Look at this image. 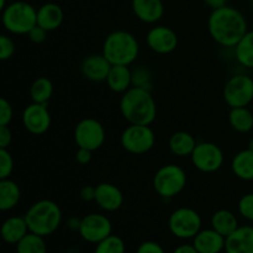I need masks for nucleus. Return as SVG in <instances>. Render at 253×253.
<instances>
[{"label": "nucleus", "instance_id": "nucleus-40", "mask_svg": "<svg viewBox=\"0 0 253 253\" xmlns=\"http://www.w3.org/2000/svg\"><path fill=\"white\" fill-rule=\"evenodd\" d=\"M93 152L86 148H81L78 147L76 152V161L79 163V165H88L91 161V157H93Z\"/></svg>", "mask_w": 253, "mask_h": 253}, {"label": "nucleus", "instance_id": "nucleus-9", "mask_svg": "<svg viewBox=\"0 0 253 253\" xmlns=\"http://www.w3.org/2000/svg\"><path fill=\"white\" fill-rule=\"evenodd\" d=\"M222 96L230 109L249 106L253 101V78L247 74H235L225 83Z\"/></svg>", "mask_w": 253, "mask_h": 253}, {"label": "nucleus", "instance_id": "nucleus-2", "mask_svg": "<svg viewBox=\"0 0 253 253\" xmlns=\"http://www.w3.org/2000/svg\"><path fill=\"white\" fill-rule=\"evenodd\" d=\"M123 118L133 125H151L157 116V105L148 89L131 86L120 99Z\"/></svg>", "mask_w": 253, "mask_h": 253}, {"label": "nucleus", "instance_id": "nucleus-5", "mask_svg": "<svg viewBox=\"0 0 253 253\" xmlns=\"http://www.w3.org/2000/svg\"><path fill=\"white\" fill-rule=\"evenodd\" d=\"M2 26L14 35H27L37 25V9L22 0L10 2L1 12Z\"/></svg>", "mask_w": 253, "mask_h": 253}, {"label": "nucleus", "instance_id": "nucleus-42", "mask_svg": "<svg viewBox=\"0 0 253 253\" xmlns=\"http://www.w3.org/2000/svg\"><path fill=\"white\" fill-rule=\"evenodd\" d=\"M172 253H199L197 251L193 244H182L175 247Z\"/></svg>", "mask_w": 253, "mask_h": 253}, {"label": "nucleus", "instance_id": "nucleus-26", "mask_svg": "<svg viewBox=\"0 0 253 253\" xmlns=\"http://www.w3.org/2000/svg\"><path fill=\"white\" fill-rule=\"evenodd\" d=\"M21 190L16 182L10 178L0 179V211H9L19 204Z\"/></svg>", "mask_w": 253, "mask_h": 253}, {"label": "nucleus", "instance_id": "nucleus-22", "mask_svg": "<svg viewBox=\"0 0 253 253\" xmlns=\"http://www.w3.org/2000/svg\"><path fill=\"white\" fill-rule=\"evenodd\" d=\"M105 82L111 91L124 94L132 86V71L130 66H111Z\"/></svg>", "mask_w": 253, "mask_h": 253}, {"label": "nucleus", "instance_id": "nucleus-7", "mask_svg": "<svg viewBox=\"0 0 253 253\" xmlns=\"http://www.w3.org/2000/svg\"><path fill=\"white\" fill-rule=\"evenodd\" d=\"M202 216L192 208H178L168 219L170 234L179 240H193L202 230Z\"/></svg>", "mask_w": 253, "mask_h": 253}, {"label": "nucleus", "instance_id": "nucleus-47", "mask_svg": "<svg viewBox=\"0 0 253 253\" xmlns=\"http://www.w3.org/2000/svg\"><path fill=\"white\" fill-rule=\"evenodd\" d=\"M251 4H252V5H253V0H251Z\"/></svg>", "mask_w": 253, "mask_h": 253}, {"label": "nucleus", "instance_id": "nucleus-18", "mask_svg": "<svg viewBox=\"0 0 253 253\" xmlns=\"http://www.w3.org/2000/svg\"><path fill=\"white\" fill-rule=\"evenodd\" d=\"M225 253H253V226H239L225 239Z\"/></svg>", "mask_w": 253, "mask_h": 253}, {"label": "nucleus", "instance_id": "nucleus-37", "mask_svg": "<svg viewBox=\"0 0 253 253\" xmlns=\"http://www.w3.org/2000/svg\"><path fill=\"white\" fill-rule=\"evenodd\" d=\"M136 253H166V251L158 242L145 241L137 247Z\"/></svg>", "mask_w": 253, "mask_h": 253}, {"label": "nucleus", "instance_id": "nucleus-35", "mask_svg": "<svg viewBox=\"0 0 253 253\" xmlns=\"http://www.w3.org/2000/svg\"><path fill=\"white\" fill-rule=\"evenodd\" d=\"M15 53V42L7 35L0 34V61H7Z\"/></svg>", "mask_w": 253, "mask_h": 253}, {"label": "nucleus", "instance_id": "nucleus-10", "mask_svg": "<svg viewBox=\"0 0 253 253\" xmlns=\"http://www.w3.org/2000/svg\"><path fill=\"white\" fill-rule=\"evenodd\" d=\"M73 136L78 147L86 148L91 152L101 148L106 140L103 124L93 118H86L79 121L74 127Z\"/></svg>", "mask_w": 253, "mask_h": 253}, {"label": "nucleus", "instance_id": "nucleus-32", "mask_svg": "<svg viewBox=\"0 0 253 253\" xmlns=\"http://www.w3.org/2000/svg\"><path fill=\"white\" fill-rule=\"evenodd\" d=\"M132 86L148 89L152 88V74L150 69L145 66L136 67L132 71Z\"/></svg>", "mask_w": 253, "mask_h": 253}, {"label": "nucleus", "instance_id": "nucleus-13", "mask_svg": "<svg viewBox=\"0 0 253 253\" xmlns=\"http://www.w3.org/2000/svg\"><path fill=\"white\" fill-rule=\"evenodd\" d=\"M146 42L151 51L157 54H169L178 47V35L170 27L156 25L146 35Z\"/></svg>", "mask_w": 253, "mask_h": 253}, {"label": "nucleus", "instance_id": "nucleus-43", "mask_svg": "<svg viewBox=\"0 0 253 253\" xmlns=\"http://www.w3.org/2000/svg\"><path fill=\"white\" fill-rule=\"evenodd\" d=\"M82 219L78 216H72L68 219V222H67V226L71 231H79V227H81Z\"/></svg>", "mask_w": 253, "mask_h": 253}, {"label": "nucleus", "instance_id": "nucleus-12", "mask_svg": "<svg viewBox=\"0 0 253 253\" xmlns=\"http://www.w3.org/2000/svg\"><path fill=\"white\" fill-rule=\"evenodd\" d=\"M78 232L84 241L96 245L113 234V224L106 215L91 212L82 217Z\"/></svg>", "mask_w": 253, "mask_h": 253}, {"label": "nucleus", "instance_id": "nucleus-31", "mask_svg": "<svg viewBox=\"0 0 253 253\" xmlns=\"http://www.w3.org/2000/svg\"><path fill=\"white\" fill-rule=\"evenodd\" d=\"M126 246L124 240L118 235H113L108 236L100 241L99 244L95 245V250L94 253H125Z\"/></svg>", "mask_w": 253, "mask_h": 253}, {"label": "nucleus", "instance_id": "nucleus-11", "mask_svg": "<svg viewBox=\"0 0 253 253\" xmlns=\"http://www.w3.org/2000/svg\"><path fill=\"white\" fill-rule=\"evenodd\" d=\"M193 166L202 173L217 172L225 161L224 152L214 142H198L190 155Z\"/></svg>", "mask_w": 253, "mask_h": 253}, {"label": "nucleus", "instance_id": "nucleus-45", "mask_svg": "<svg viewBox=\"0 0 253 253\" xmlns=\"http://www.w3.org/2000/svg\"><path fill=\"white\" fill-rule=\"evenodd\" d=\"M6 0H0V14H1L2 11H4L5 6H6Z\"/></svg>", "mask_w": 253, "mask_h": 253}, {"label": "nucleus", "instance_id": "nucleus-38", "mask_svg": "<svg viewBox=\"0 0 253 253\" xmlns=\"http://www.w3.org/2000/svg\"><path fill=\"white\" fill-rule=\"evenodd\" d=\"M47 34H48V31H46L44 29L40 27L39 25H36V26L27 34V36H29L30 41L34 42V43H42V42L46 41Z\"/></svg>", "mask_w": 253, "mask_h": 253}, {"label": "nucleus", "instance_id": "nucleus-28", "mask_svg": "<svg viewBox=\"0 0 253 253\" xmlns=\"http://www.w3.org/2000/svg\"><path fill=\"white\" fill-rule=\"evenodd\" d=\"M229 124L236 132L247 133L253 130V114L247 106L232 108L229 113Z\"/></svg>", "mask_w": 253, "mask_h": 253}, {"label": "nucleus", "instance_id": "nucleus-46", "mask_svg": "<svg viewBox=\"0 0 253 253\" xmlns=\"http://www.w3.org/2000/svg\"><path fill=\"white\" fill-rule=\"evenodd\" d=\"M247 148H250V150L253 151V138L249 142V147H247Z\"/></svg>", "mask_w": 253, "mask_h": 253}, {"label": "nucleus", "instance_id": "nucleus-34", "mask_svg": "<svg viewBox=\"0 0 253 253\" xmlns=\"http://www.w3.org/2000/svg\"><path fill=\"white\" fill-rule=\"evenodd\" d=\"M239 214L247 221L253 222V193H247L242 195L237 205Z\"/></svg>", "mask_w": 253, "mask_h": 253}, {"label": "nucleus", "instance_id": "nucleus-30", "mask_svg": "<svg viewBox=\"0 0 253 253\" xmlns=\"http://www.w3.org/2000/svg\"><path fill=\"white\" fill-rule=\"evenodd\" d=\"M16 253H47L44 237L29 232L19 244H16Z\"/></svg>", "mask_w": 253, "mask_h": 253}, {"label": "nucleus", "instance_id": "nucleus-39", "mask_svg": "<svg viewBox=\"0 0 253 253\" xmlns=\"http://www.w3.org/2000/svg\"><path fill=\"white\" fill-rule=\"evenodd\" d=\"M12 132L9 125L0 126V148H7L11 145Z\"/></svg>", "mask_w": 253, "mask_h": 253}, {"label": "nucleus", "instance_id": "nucleus-16", "mask_svg": "<svg viewBox=\"0 0 253 253\" xmlns=\"http://www.w3.org/2000/svg\"><path fill=\"white\" fill-rule=\"evenodd\" d=\"M111 64L103 53L89 54L83 59L81 72L85 79L90 82H105Z\"/></svg>", "mask_w": 253, "mask_h": 253}, {"label": "nucleus", "instance_id": "nucleus-1", "mask_svg": "<svg viewBox=\"0 0 253 253\" xmlns=\"http://www.w3.org/2000/svg\"><path fill=\"white\" fill-rule=\"evenodd\" d=\"M208 30L217 44L234 48L249 31V24L239 9L225 5L211 10L208 19Z\"/></svg>", "mask_w": 253, "mask_h": 253}, {"label": "nucleus", "instance_id": "nucleus-19", "mask_svg": "<svg viewBox=\"0 0 253 253\" xmlns=\"http://www.w3.org/2000/svg\"><path fill=\"white\" fill-rule=\"evenodd\" d=\"M225 239L214 229H202L193 239V246L199 253H221L225 251Z\"/></svg>", "mask_w": 253, "mask_h": 253}, {"label": "nucleus", "instance_id": "nucleus-8", "mask_svg": "<svg viewBox=\"0 0 253 253\" xmlns=\"http://www.w3.org/2000/svg\"><path fill=\"white\" fill-rule=\"evenodd\" d=\"M121 146L132 155H145L150 152L156 143V135L150 125L128 124L120 137Z\"/></svg>", "mask_w": 253, "mask_h": 253}, {"label": "nucleus", "instance_id": "nucleus-24", "mask_svg": "<svg viewBox=\"0 0 253 253\" xmlns=\"http://www.w3.org/2000/svg\"><path fill=\"white\" fill-rule=\"evenodd\" d=\"M197 143V140L192 133L187 131H177L170 136L168 147L170 152L177 157H190Z\"/></svg>", "mask_w": 253, "mask_h": 253}, {"label": "nucleus", "instance_id": "nucleus-20", "mask_svg": "<svg viewBox=\"0 0 253 253\" xmlns=\"http://www.w3.org/2000/svg\"><path fill=\"white\" fill-rule=\"evenodd\" d=\"M64 20L63 9L56 2H44L37 9V25L51 32L61 27Z\"/></svg>", "mask_w": 253, "mask_h": 253}, {"label": "nucleus", "instance_id": "nucleus-33", "mask_svg": "<svg viewBox=\"0 0 253 253\" xmlns=\"http://www.w3.org/2000/svg\"><path fill=\"white\" fill-rule=\"evenodd\" d=\"M14 170V158L7 148H0V179L10 178Z\"/></svg>", "mask_w": 253, "mask_h": 253}, {"label": "nucleus", "instance_id": "nucleus-4", "mask_svg": "<svg viewBox=\"0 0 253 253\" xmlns=\"http://www.w3.org/2000/svg\"><path fill=\"white\" fill-rule=\"evenodd\" d=\"M101 53L111 66H131L140 53V43L131 32L116 30L105 37Z\"/></svg>", "mask_w": 253, "mask_h": 253}, {"label": "nucleus", "instance_id": "nucleus-41", "mask_svg": "<svg viewBox=\"0 0 253 253\" xmlns=\"http://www.w3.org/2000/svg\"><path fill=\"white\" fill-rule=\"evenodd\" d=\"M81 198L84 202H94V199H95V187L85 185L84 188H82Z\"/></svg>", "mask_w": 253, "mask_h": 253}, {"label": "nucleus", "instance_id": "nucleus-25", "mask_svg": "<svg viewBox=\"0 0 253 253\" xmlns=\"http://www.w3.org/2000/svg\"><path fill=\"white\" fill-rule=\"evenodd\" d=\"M210 224H211V229H214L224 237L231 235L240 226L236 215L227 209H220L215 211L210 220Z\"/></svg>", "mask_w": 253, "mask_h": 253}, {"label": "nucleus", "instance_id": "nucleus-3", "mask_svg": "<svg viewBox=\"0 0 253 253\" xmlns=\"http://www.w3.org/2000/svg\"><path fill=\"white\" fill-rule=\"evenodd\" d=\"M29 231L47 237L53 235L62 224V210L56 202L42 199L34 203L24 215Z\"/></svg>", "mask_w": 253, "mask_h": 253}, {"label": "nucleus", "instance_id": "nucleus-29", "mask_svg": "<svg viewBox=\"0 0 253 253\" xmlns=\"http://www.w3.org/2000/svg\"><path fill=\"white\" fill-rule=\"evenodd\" d=\"M53 95V84L47 77H39L30 86V98L32 103L47 104Z\"/></svg>", "mask_w": 253, "mask_h": 253}, {"label": "nucleus", "instance_id": "nucleus-23", "mask_svg": "<svg viewBox=\"0 0 253 253\" xmlns=\"http://www.w3.org/2000/svg\"><path fill=\"white\" fill-rule=\"evenodd\" d=\"M231 170L239 179L245 182L253 180V151L246 148L237 152L232 157Z\"/></svg>", "mask_w": 253, "mask_h": 253}, {"label": "nucleus", "instance_id": "nucleus-17", "mask_svg": "<svg viewBox=\"0 0 253 253\" xmlns=\"http://www.w3.org/2000/svg\"><path fill=\"white\" fill-rule=\"evenodd\" d=\"M131 9L133 15L145 24H157L165 15L162 0H132Z\"/></svg>", "mask_w": 253, "mask_h": 253}, {"label": "nucleus", "instance_id": "nucleus-14", "mask_svg": "<svg viewBox=\"0 0 253 253\" xmlns=\"http://www.w3.org/2000/svg\"><path fill=\"white\" fill-rule=\"evenodd\" d=\"M24 127L32 135H42L51 127V114L47 104L31 103L22 111Z\"/></svg>", "mask_w": 253, "mask_h": 253}, {"label": "nucleus", "instance_id": "nucleus-15", "mask_svg": "<svg viewBox=\"0 0 253 253\" xmlns=\"http://www.w3.org/2000/svg\"><path fill=\"white\" fill-rule=\"evenodd\" d=\"M101 210L106 212L118 211L124 204V194L115 184L111 183H100L95 187V199Z\"/></svg>", "mask_w": 253, "mask_h": 253}, {"label": "nucleus", "instance_id": "nucleus-44", "mask_svg": "<svg viewBox=\"0 0 253 253\" xmlns=\"http://www.w3.org/2000/svg\"><path fill=\"white\" fill-rule=\"evenodd\" d=\"M203 1H204V4L207 5V6H209L211 10L227 5V0H203Z\"/></svg>", "mask_w": 253, "mask_h": 253}, {"label": "nucleus", "instance_id": "nucleus-21", "mask_svg": "<svg viewBox=\"0 0 253 253\" xmlns=\"http://www.w3.org/2000/svg\"><path fill=\"white\" fill-rule=\"evenodd\" d=\"M29 226L24 216H10L0 226V236L9 245H16L29 234Z\"/></svg>", "mask_w": 253, "mask_h": 253}, {"label": "nucleus", "instance_id": "nucleus-6", "mask_svg": "<svg viewBox=\"0 0 253 253\" xmlns=\"http://www.w3.org/2000/svg\"><path fill=\"white\" fill-rule=\"evenodd\" d=\"M187 173L177 165H165L158 168L153 175L152 185L155 192L163 199H172L184 190L187 185Z\"/></svg>", "mask_w": 253, "mask_h": 253}, {"label": "nucleus", "instance_id": "nucleus-36", "mask_svg": "<svg viewBox=\"0 0 253 253\" xmlns=\"http://www.w3.org/2000/svg\"><path fill=\"white\" fill-rule=\"evenodd\" d=\"M14 116V109L7 99L0 96V126L9 125Z\"/></svg>", "mask_w": 253, "mask_h": 253}, {"label": "nucleus", "instance_id": "nucleus-27", "mask_svg": "<svg viewBox=\"0 0 253 253\" xmlns=\"http://www.w3.org/2000/svg\"><path fill=\"white\" fill-rule=\"evenodd\" d=\"M235 58L240 66L253 69V30H249L234 47Z\"/></svg>", "mask_w": 253, "mask_h": 253}]
</instances>
